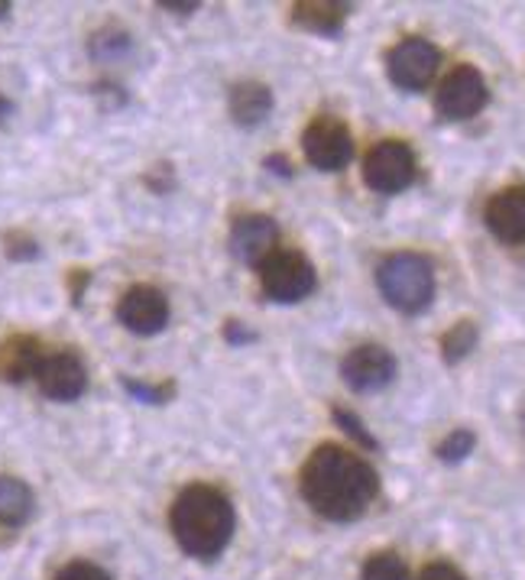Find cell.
I'll list each match as a JSON object with an SVG mask.
<instances>
[{
    "label": "cell",
    "mask_w": 525,
    "mask_h": 580,
    "mask_svg": "<svg viewBox=\"0 0 525 580\" xmlns=\"http://www.w3.org/2000/svg\"><path fill=\"white\" fill-rule=\"evenodd\" d=\"M484 220L503 243H525V186L500 189L487 201Z\"/></svg>",
    "instance_id": "cell-13"
},
{
    "label": "cell",
    "mask_w": 525,
    "mask_h": 580,
    "mask_svg": "<svg viewBox=\"0 0 525 580\" xmlns=\"http://www.w3.org/2000/svg\"><path fill=\"white\" fill-rule=\"evenodd\" d=\"M331 415H334L337 428H344V431H347V434H350L360 447H367V451H376V447H380V441L367 431V425H363L354 412H347V408L334 405V412H331Z\"/></svg>",
    "instance_id": "cell-23"
},
{
    "label": "cell",
    "mask_w": 525,
    "mask_h": 580,
    "mask_svg": "<svg viewBox=\"0 0 525 580\" xmlns=\"http://www.w3.org/2000/svg\"><path fill=\"white\" fill-rule=\"evenodd\" d=\"M228 111L241 127H257L272 111V91L262 81H241L231 88Z\"/></svg>",
    "instance_id": "cell-16"
},
{
    "label": "cell",
    "mask_w": 525,
    "mask_h": 580,
    "mask_svg": "<svg viewBox=\"0 0 525 580\" xmlns=\"http://www.w3.org/2000/svg\"><path fill=\"white\" fill-rule=\"evenodd\" d=\"M169 526L185 555L208 562V558H218L231 545L234 506L218 487L192 483L176 496Z\"/></svg>",
    "instance_id": "cell-2"
},
{
    "label": "cell",
    "mask_w": 525,
    "mask_h": 580,
    "mask_svg": "<svg viewBox=\"0 0 525 580\" xmlns=\"http://www.w3.org/2000/svg\"><path fill=\"white\" fill-rule=\"evenodd\" d=\"M266 169H269V173H276V176H282V179H289V176H292V166H289V160H285V156H266Z\"/></svg>",
    "instance_id": "cell-30"
},
{
    "label": "cell",
    "mask_w": 525,
    "mask_h": 580,
    "mask_svg": "<svg viewBox=\"0 0 525 580\" xmlns=\"http://www.w3.org/2000/svg\"><path fill=\"white\" fill-rule=\"evenodd\" d=\"M7 13H10V3H7V0H0V20H3Z\"/></svg>",
    "instance_id": "cell-33"
},
{
    "label": "cell",
    "mask_w": 525,
    "mask_h": 580,
    "mask_svg": "<svg viewBox=\"0 0 525 580\" xmlns=\"http://www.w3.org/2000/svg\"><path fill=\"white\" fill-rule=\"evenodd\" d=\"M477 341H481V331H477V325L474 321H458L445 338H441V357H445V364H461L474 348H477Z\"/></svg>",
    "instance_id": "cell-18"
},
{
    "label": "cell",
    "mask_w": 525,
    "mask_h": 580,
    "mask_svg": "<svg viewBox=\"0 0 525 580\" xmlns=\"http://www.w3.org/2000/svg\"><path fill=\"white\" fill-rule=\"evenodd\" d=\"M279 243V227L269 214H244L231 227V253L247 263V266H262Z\"/></svg>",
    "instance_id": "cell-12"
},
{
    "label": "cell",
    "mask_w": 525,
    "mask_h": 580,
    "mask_svg": "<svg viewBox=\"0 0 525 580\" xmlns=\"http://www.w3.org/2000/svg\"><path fill=\"white\" fill-rule=\"evenodd\" d=\"M490 101V88H487V78L481 75V68L474 65H458L441 85H438V94H435V111L445 117V121H471L477 117Z\"/></svg>",
    "instance_id": "cell-8"
},
{
    "label": "cell",
    "mask_w": 525,
    "mask_h": 580,
    "mask_svg": "<svg viewBox=\"0 0 525 580\" xmlns=\"http://www.w3.org/2000/svg\"><path fill=\"white\" fill-rule=\"evenodd\" d=\"M305 160L321 173H341L354 160V137L341 117L321 114L302 134Z\"/></svg>",
    "instance_id": "cell-6"
},
{
    "label": "cell",
    "mask_w": 525,
    "mask_h": 580,
    "mask_svg": "<svg viewBox=\"0 0 525 580\" xmlns=\"http://www.w3.org/2000/svg\"><path fill=\"white\" fill-rule=\"evenodd\" d=\"M260 286L269 302L292 305V302H302L315 292L318 273H315V266L305 253L276 250L260 266Z\"/></svg>",
    "instance_id": "cell-4"
},
{
    "label": "cell",
    "mask_w": 525,
    "mask_h": 580,
    "mask_svg": "<svg viewBox=\"0 0 525 580\" xmlns=\"http://www.w3.org/2000/svg\"><path fill=\"white\" fill-rule=\"evenodd\" d=\"M88 282H91V273H88V269H72V273H68V292H72V302H75V305H81V295H85Z\"/></svg>",
    "instance_id": "cell-28"
},
{
    "label": "cell",
    "mask_w": 525,
    "mask_h": 580,
    "mask_svg": "<svg viewBox=\"0 0 525 580\" xmlns=\"http://www.w3.org/2000/svg\"><path fill=\"white\" fill-rule=\"evenodd\" d=\"M363 580H412L406 562L393 552H380L363 565Z\"/></svg>",
    "instance_id": "cell-21"
},
{
    "label": "cell",
    "mask_w": 525,
    "mask_h": 580,
    "mask_svg": "<svg viewBox=\"0 0 525 580\" xmlns=\"http://www.w3.org/2000/svg\"><path fill=\"white\" fill-rule=\"evenodd\" d=\"M55 580H111L107 571H101L98 565H88V562H72V565H65Z\"/></svg>",
    "instance_id": "cell-25"
},
{
    "label": "cell",
    "mask_w": 525,
    "mask_h": 580,
    "mask_svg": "<svg viewBox=\"0 0 525 580\" xmlns=\"http://www.w3.org/2000/svg\"><path fill=\"white\" fill-rule=\"evenodd\" d=\"M350 7L337 0H302L292 7V23L318 36H341Z\"/></svg>",
    "instance_id": "cell-15"
},
{
    "label": "cell",
    "mask_w": 525,
    "mask_h": 580,
    "mask_svg": "<svg viewBox=\"0 0 525 580\" xmlns=\"http://www.w3.org/2000/svg\"><path fill=\"white\" fill-rule=\"evenodd\" d=\"M341 377L354 392H380L396 380V357L383 344H360L341 361Z\"/></svg>",
    "instance_id": "cell-10"
},
{
    "label": "cell",
    "mask_w": 525,
    "mask_h": 580,
    "mask_svg": "<svg viewBox=\"0 0 525 580\" xmlns=\"http://www.w3.org/2000/svg\"><path fill=\"white\" fill-rule=\"evenodd\" d=\"M10 114H13V104H10V98H3V94H0V124H3Z\"/></svg>",
    "instance_id": "cell-32"
},
{
    "label": "cell",
    "mask_w": 525,
    "mask_h": 580,
    "mask_svg": "<svg viewBox=\"0 0 525 580\" xmlns=\"http://www.w3.org/2000/svg\"><path fill=\"white\" fill-rule=\"evenodd\" d=\"M376 286L396 312L419 315L435 299V269L422 253H393L376 266Z\"/></svg>",
    "instance_id": "cell-3"
},
{
    "label": "cell",
    "mask_w": 525,
    "mask_h": 580,
    "mask_svg": "<svg viewBox=\"0 0 525 580\" xmlns=\"http://www.w3.org/2000/svg\"><path fill=\"white\" fill-rule=\"evenodd\" d=\"M143 182H146L156 194H166L172 189V166H156Z\"/></svg>",
    "instance_id": "cell-27"
},
{
    "label": "cell",
    "mask_w": 525,
    "mask_h": 580,
    "mask_svg": "<svg viewBox=\"0 0 525 580\" xmlns=\"http://www.w3.org/2000/svg\"><path fill=\"white\" fill-rule=\"evenodd\" d=\"M46 348L33 335H13L0 344V380L3 383H26L36 380Z\"/></svg>",
    "instance_id": "cell-14"
},
{
    "label": "cell",
    "mask_w": 525,
    "mask_h": 580,
    "mask_svg": "<svg viewBox=\"0 0 525 580\" xmlns=\"http://www.w3.org/2000/svg\"><path fill=\"white\" fill-rule=\"evenodd\" d=\"M415 153L402 140L376 143L363 160V182L376 194H399L415 182Z\"/></svg>",
    "instance_id": "cell-5"
},
{
    "label": "cell",
    "mask_w": 525,
    "mask_h": 580,
    "mask_svg": "<svg viewBox=\"0 0 525 580\" xmlns=\"http://www.w3.org/2000/svg\"><path fill=\"white\" fill-rule=\"evenodd\" d=\"M33 516V490L10 474H0V529H20Z\"/></svg>",
    "instance_id": "cell-17"
},
{
    "label": "cell",
    "mask_w": 525,
    "mask_h": 580,
    "mask_svg": "<svg viewBox=\"0 0 525 580\" xmlns=\"http://www.w3.org/2000/svg\"><path fill=\"white\" fill-rule=\"evenodd\" d=\"M117 321L133 335H159L169 325V299L156 286H130L117 302Z\"/></svg>",
    "instance_id": "cell-9"
},
{
    "label": "cell",
    "mask_w": 525,
    "mask_h": 580,
    "mask_svg": "<svg viewBox=\"0 0 525 580\" xmlns=\"http://www.w3.org/2000/svg\"><path fill=\"white\" fill-rule=\"evenodd\" d=\"M225 341L234 344V348H241V344H251V341H254V331H247L241 321H228V325H225Z\"/></svg>",
    "instance_id": "cell-29"
},
{
    "label": "cell",
    "mask_w": 525,
    "mask_h": 580,
    "mask_svg": "<svg viewBox=\"0 0 525 580\" xmlns=\"http://www.w3.org/2000/svg\"><path fill=\"white\" fill-rule=\"evenodd\" d=\"M159 7H163V10H172V13H179V16L199 13V3H195V0H192V3H179V0H159Z\"/></svg>",
    "instance_id": "cell-31"
},
{
    "label": "cell",
    "mask_w": 525,
    "mask_h": 580,
    "mask_svg": "<svg viewBox=\"0 0 525 580\" xmlns=\"http://www.w3.org/2000/svg\"><path fill=\"white\" fill-rule=\"evenodd\" d=\"M302 500L331 522L360 519L380 493V474L341 444H321L298 474Z\"/></svg>",
    "instance_id": "cell-1"
},
{
    "label": "cell",
    "mask_w": 525,
    "mask_h": 580,
    "mask_svg": "<svg viewBox=\"0 0 525 580\" xmlns=\"http://www.w3.org/2000/svg\"><path fill=\"white\" fill-rule=\"evenodd\" d=\"M438 65H441L438 46L422 36L402 39L399 46H393V52L386 59L389 81L402 91H425L432 85V78L438 75Z\"/></svg>",
    "instance_id": "cell-7"
},
{
    "label": "cell",
    "mask_w": 525,
    "mask_h": 580,
    "mask_svg": "<svg viewBox=\"0 0 525 580\" xmlns=\"http://www.w3.org/2000/svg\"><path fill=\"white\" fill-rule=\"evenodd\" d=\"M127 49H130V36H127V29H120V26H104V29H98V33L91 36V42H88V52H91V59H98V62L120 59Z\"/></svg>",
    "instance_id": "cell-19"
},
{
    "label": "cell",
    "mask_w": 525,
    "mask_h": 580,
    "mask_svg": "<svg viewBox=\"0 0 525 580\" xmlns=\"http://www.w3.org/2000/svg\"><path fill=\"white\" fill-rule=\"evenodd\" d=\"M36 383L42 389V395L55 402H75L88 389V370L75 351H55L42 357Z\"/></svg>",
    "instance_id": "cell-11"
},
{
    "label": "cell",
    "mask_w": 525,
    "mask_h": 580,
    "mask_svg": "<svg viewBox=\"0 0 525 580\" xmlns=\"http://www.w3.org/2000/svg\"><path fill=\"white\" fill-rule=\"evenodd\" d=\"M3 253H7V260H13V263H29V260L39 256V243H36L29 234H23V230H10V234L3 237Z\"/></svg>",
    "instance_id": "cell-24"
},
{
    "label": "cell",
    "mask_w": 525,
    "mask_h": 580,
    "mask_svg": "<svg viewBox=\"0 0 525 580\" xmlns=\"http://www.w3.org/2000/svg\"><path fill=\"white\" fill-rule=\"evenodd\" d=\"M124 389L137 399V402H150V405H166V402H172V395H176V383H140V380H130V377H124Z\"/></svg>",
    "instance_id": "cell-22"
},
{
    "label": "cell",
    "mask_w": 525,
    "mask_h": 580,
    "mask_svg": "<svg viewBox=\"0 0 525 580\" xmlns=\"http://www.w3.org/2000/svg\"><path fill=\"white\" fill-rule=\"evenodd\" d=\"M419 580H468L454 565H448V562H435V565H428L422 575H419Z\"/></svg>",
    "instance_id": "cell-26"
},
{
    "label": "cell",
    "mask_w": 525,
    "mask_h": 580,
    "mask_svg": "<svg viewBox=\"0 0 525 580\" xmlns=\"http://www.w3.org/2000/svg\"><path fill=\"white\" fill-rule=\"evenodd\" d=\"M474 447H477V434H474L471 428H454V431L435 447V454H438V461H445V464H461V461H468V457L474 454Z\"/></svg>",
    "instance_id": "cell-20"
}]
</instances>
